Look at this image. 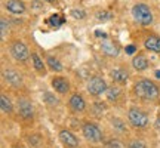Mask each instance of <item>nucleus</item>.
<instances>
[{
	"label": "nucleus",
	"mask_w": 160,
	"mask_h": 148,
	"mask_svg": "<svg viewBox=\"0 0 160 148\" xmlns=\"http://www.w3.org/2000/svg\"><path fill=\"white\" fill-rule=\"evenodd\" d=\"M95 34H97L98 37H104V39H107V34H105L104 31H99V30H97V31H95Z\"/></svg>",
	"instance_id": "obj_30"
},
{
	"label": "nucleus",
	"mask_w": 160,
	"mask_h": 148,
	"mask_svg": "<svg viewBox=\"0 0 160 148\" xmlns=\"http://www.w3.org/2000/svg\"><path fill=\"white\" fill-rule=\"evenodd\" d=\"M64 21H65V19H64L59 13H55V15H52V17L48 19V24H51L52 27H59V25L64 24Z\"/></svg>",
	"instance_id": "obj_19"
},
{
	"label": "nucleus",
	"mask_w": 160,
	"mask_h": 148,
	"mask_svg": "<svg viewBox=\"0 0 160 148\" xmlns=\"http://www.w3.org/2000/svg\"><path fill=\"white\" fill-rule=\"evenodd\" d=\"M111 125H113V127L119 129V131H125V129H126L125 123H123L120 119H113V120H111Z\"/></svg>",
	"instance_id": "obj_23"
},
{
	"label": "nucleus",
	"mask_w": 160,
	"mask_h": 148,
	"mask_svg": "<svg viewBox=\"0 0 160 148\" xmlns=\"http://www.w3.org/2000/svg\"><path fill=\"white\" fill-rule=\"evenodd\" d=\"M129 148H145V145H144V142H141V141H132V142L129 144Z\"/></svg>",
	"instance_id": "obj_26"
},
{
	"label": "nucleus",
	"mask_w": 160,
	"mask_h": 148,
	"mask_svg": "<svg viewBox=\"0 0 160 148\" xmlns=\"http://www.w3.org/2000/svg\"><path fill=\"white\" fill-rule=\"evenodd\" d=\"M110 17H111V15H110L108 12H101V13L98 15V18H99L101 21H105V19H110Z\"/></svg>",
	"instance_id": "obj_27"
},
{
	"label": "nucleus",
	"mask_w": 160,
	"mask_h": 148,
	"mask_svg": "<svg viewBox=\"0 0 160 148\" xmlns=\"http://www.w3.org/2000/svg\"><path fill=\"white\" fill-rule=\"evenodd\" d=\"M82 132H83V136L91 142H99L102 139V133L99 131V127L93 123H85L82 127Z\"/></svg>",
	"instance_id": "obj_4"
},
{
	"label": "nucleus",
	"mask_w": 160,
	"mask_h": 148,
	"mask_svg": "<svg viewBox=\"0 0 160 148\" xmlns=\"http://www.w3.org/2000/svg\"><path fill=\"white\" fill-rule=\"evenodd\" d=\"M156 127L160 131V117H157V120H156Z\"/></svg>",
	"instance_id": "obj_31"
},
{
	"label": "nucleus",
	"mask_w": 160,
	"mask_h": 148,
	"mask_svg": "<svg viewBox=\"0 0 160 148\" xmlns=\"http://www.w3.org/2000/svg\"><path fill=\"white\" fill-rule=\"evenodd\" d=\"M135 93L139 98H142V99H156L159 96V87L153 81L144 79L139 80L135 85Z\"/></svg>",
	"instance_id": "obj_1"
},
{
	"label": "nucleus",
	"mask_w": 160,
	"mask_h": 148,
	"mask_svg": "<svg viewBox=\"0 0 160 148\" xmlns=\"http://www.w3.org/2000/svg\"><path fill=\"white\" fill-rule=\"evenodd\" d=\"M111 77L114 81H119V83H125L126 80H128V71L122 68H116L111 71Z\"/></svg>",
	"instance_id": "obj_16"
},
{
	"label": "nucleus",
	"mask_w": 160,
	"mask_h": 148,
	"mask_svg": "<svg viewBox=\"0 0 160 148\" xmlns=\"http://www.w3.org/2000/svg\"><path fill=\"white\" fill-rule=\"evenodd\" d=\"M59 139L62 141V144H65L70 148H77L79 147V139L71 133L70 131H61L59 132Z\"/></svg>",
	"instance_id": "obj_7"
},
{
	"label": "nucleus",
	"mask_w": 160,
	"mask_h": 148,
	"mask_svg": "<svg viewBox=\"0 0 160 148\" xmlns=\"http://www.w3.org/2000/svg\"><path fill=\"white\" fill-rule=\"evenodd\" d=\"M45 2H53V0H45Z\"/></svg>",
	"instance_id": "obj_33"
},
{
	"label": "nucleus",
	"mask_w": 160,
	"mask_h": 148,
	"mask_svg": "<svg viewBox=\"0 0 160 148\" xmlns=\"http://www.w3.org/2000/svg\"><path fill=\"white\" fill-rule=\"evenodd\" d=\"M135 51H137V47H135L133 45L126 46V53H129V55H132V53H135Z\"/></svg>",
	"instance_id": "obj_28"
},
{
	"label": "nucleus",
	"mask_w": 160,
	"mask_h": 148,
	"mask_svg": "<svg viewBox=\"0 0 160 148\" xmlns=\"http://www.w3.org/2000/svg\"><path fill=\"white\" fill-rule=\"evenodd\" d=\"M132 15L142 25H148V24L153 22V13H151V11H150V7L147 5H142V3L135 5L132 7Z\"/></svg>",
	"instance_id": "obj_2"
},
{
	"label": "nucleus",
	"mask_w": 160,
	"mask_h": 148,
	"mask_svg": "<svg viewBox=\"0 0 160 148\" xmlns=\"http://www.w3.org/2000/svg\"><path fill=\"white\" fill-rule=\"evenodd\" d=\"M31 58H33V64H34V68L39 71V73H43L45 74V64H43V61L39 58V55L37 53H33L31 55Z\"/></svg>",
	"instance_id": "obj_18"
},
{
	"label": "nucleus",
	"mask_w": 160,
	"mask_h": 148,
	"mask_svg": "<svg viewBox=\"0 0 160 148\" xmlns=\"http://www.w3.org/2000/svg\"><path fill=\"white\" fill-rule=\"evenodd\" d=\"M0 107H2L3 113H11L12 111V102L6 95H2V98H0Z\"/></svg>",
	"instance_id": "obj_17"
},
{
	"label": "nucleus",
	"mask_w": 160,
	"mask_h": 148,
	"mask_svg": "<svg viewBox=\"0 0 160 148\" xmlns=\"http://www.w3.org/2000/svg\"><path fill=\"white\" fill-rule=\"evenodd\" d=\"M128 119H129V121H131L135 127H145V126L148 125V116L138 108L129 110Z\"/></svg>",
	"instance_id": "obj_3"
},
{
	"label": "nucleus",
	"mask_w": 160,
	"mask_h": 148,
	"mask_svg": "<svg viewBox=\"0 0 160 148\" xmlns=\"http://www.w3.org/2000/svg\"><path fill=\"white\" fill-rule=\"evenodd\" d=\"M5 34H6V21L2 19V36L5 37Z\"/></svg>",
	"instance_id": "obj_29"
},
{
	"label": "nucleus",
	"mask_w": 160,
	"mask_h": 148,
	"mask_svg": "<svg viewBox=\"0 0 160 148\" xmlns=\"http://www.w3.org/2000/svg\"><path fill=\"white\" fill-rule=\"evenodd\" d=\"M18 111H19V114L22 116L24 119H31L33 117V107H31V104L27 99H21L18 102Z\"/></svg>",
	"instance_id": "obj_8"
},
{
	"label": "nucleus",
	"mask_w": 160,
	"mask_h": 148,
	"mask_svg": "<svg viewBox=\"0 0 160 148\" xmlns=\"http://www.w3.org/2000/svg\"><path fill=\"white\" fill-rule=\"evenodd\" d=\"M5 79L12 86H19L22 83L21 74L18 73V71H15V70H5Z\"/></svg>",
	"instance_id": "obj_9"
},
{
	"label": "nucleus",
	"mask_w": 160,
	"mask_h": 148,
	"mask_svg": "<svg viewBox=\"0 0 160 148\" xmlns=\"http://www.w3.org/2000/svg\"><path fill=\"white\" fill-rule=\"evenodd\" d=\"M156 77H157V79H160V70H157V71H156Z\"/></svg>",
	"instance_id": "obj_32"
},
{
	"label": "nucleus",
	"mask_w": 160,
	"mask_h": 148,
	"mask_svg": "<svg viewBox=\"0 0 160 148\" xmlns=\"http://www.w3.org/2000/svg\"><path fill=\"white\" fill-rule=\"evenodd\" d=\"M71 15L76 18V19H83L86 17V12L82 11V9H73L71 11Z\"/></svg>",
	"instance_id": "obj_24"
},
{
	"label": "nucleus",
	"mask_w": 160,
	"mask_h": 148,
	"mask_svg": "<svg viewBox=\"0 0 160 148\" xmlns=\"http://www.w3.org/2000/svg\"><path fill=\"white\" fill-rule=\"evenodd\" d=\"M132 65H133V68L138 70V71H142L148 67V61H147V58L144 57V55H138V57L133 58V61H132Z\"/></svg>",
	"instance_id": "obj_15"
},
{
	"label": "nucleus",
	"mask_w": 160,
	"mask_h": 148,
	"mask_svg": "<svg viewBox=\"0 0 160 148\" xmlns=\"http://www.w3.org/2000/svg\"><path fill=\"white\" fill-rule=\"evenodd\" d=\"M11 53L18 61H27L30 57L28 47L24 45V43H21V42H15V43L11 46Z\"/></svg>",
	"instance_id": "obj_5"
},
{
	"label": "nucleus",
	"mask_w": 160,
	"mask_h": 148,
	"mask_svg": "<svg viewBox=\"0 0 160 148\" xmlns=\"http://www.w3.org/2000/svg\"><path fill=\"white\" fill-rule=\"evenodd\" d=\"M107 148H123V145H122V142H119L117 139H111V141L107 142Z\"/></svg>",
	"instance_id": "obj_25"
},
{
	"label": "nucleus",
	"mask_w": 160,
	"mask_h": 148,
	"mask_svg": "<svg viewBox=\"0 0 160 148\" xmlns=\"http://www.w3.org/2000/svg\"><path fill=\"white\" fill-rule=\"evenodd\" d=\"M70 107H71V110L76 111V113H82L86 107L85 99L80 96V95H73V96L70 98Z\"/></svg>",
	"instance_id": "obj_10"
},
{
	"label": "nucleus",
	"mask_w": 160,
	"mask_h": 148,
	"mask_svg": "<svg viewBox=\"0 0 160 148\" xmlns=\"http://www.w3.org/2000/svg\"><path fill=\"white\" fill-rule=\"evenodd\" d=\"M52 85L55 87V91L59 92V93H67L70 89L68 81L65 79H62V77H55V79L52 80Z\"/></svg>",
	"instance_id": "obj_13"
},
{
	"label": "nucleus",
	"mask_w": 160,
	"mask_h": 148,
	"mask_svg": "<svg viewBox=\"0 0 160 148\" xmlns=\"http://www.w3.org/2000/svg\"><path fill=\"white\" fill-rule=\"evenodd\" d=\"M107 91V85H105V81L102 79H99V77H93V79L89 80V83H88V92L91 93V95H101L102 92Z\"/></svg>",
	"instance_id": "obj_6"
},
{
	"label": "nucleus",
	"mask_w": 160,
	"mask_h": 148,
	"mask_svg": "<svg viewBox=\"0 0 160 148\" xmlns=\"http://www.w3.org/2000/svg\"><path fill=\"white\" fill-rule=\"evenodd\" d=\"M119 87H111V89H108L107 91V95H108V99H111V101H114V99H117V96H119Z\"/></svg>",
	"instance_id": "obj_21"
},
{
	"label": "nucleus",
	"mask_w": 160,
	"mask_h": 148,
	"mask_svg": "<svg viewBox=\"0 0 160 148\" xmlns=\"http://www.w3.org/2000/svg\"><path fill=\"white\" fill-rule=\"evenodd\" d=\"M101 47H102V52L107 57H116V55L119 53V51H117V47L114 46V43H111L110 40H104Z\"/></svg>",
	"instance_id": "obj_14"
},
{
	"label": "nucleus",
	"mask_w": 160,
	"mask_h": 148,
	"mask_svg": "<svg viewBox=\"0 0 160 148\" xmlns=\"http://www.w3.org/2000/svg\"><path fill=\"white\" fill-rule=\"evenodd\" d=\"M48 64H49V67H51L53 71H61V70H62V65H61V62H59L58 59H55L53 57H49V58H48Z\"/></svg>",
	"instance_id": "obj_20"
},
{
	"label": "nucleus",
	"mask_w": 160,
	"mask_h": 148,
	"mask_svg": "<svg viewBox=\"0 0 160 148\" xmlns=\"http://www.w3.org/2000/svg\"><path fill=\"white\" fill-rule=\"evenodd\" d=\"M6 9L12 13H22L25 11V6L21 0H8L6 2Z\"/></svg>",
	"instance_id": "obj_12"
},
{
	"label": "nucleus",
	"mask_w": 160,
	"mask_h": 148,
	"mask_svg": "<svg viewBox=\"0 0 160 148\" xmlns=\"http://www.w3.org/2000/svg\"><path fill=\"white\" fill-rule=\"evenodd\" d=\"M43 99H45L48 104H51V105L58 104V99H55V96H53L52 93H49V92H45V93H43Z\"/></svg>",
	"instance_id": "obj_22"
},
{
	"label": "nucleus",
	"mask_w": 160,
	"mask_h": 148,
	"mask_svg": "<svg viewBox=\"0 0 160 148\" xmlns=\"http://www.w3.org/2000/svg\"><path fill=\"white\" fill-rule=\"evenodd\" d=\"M144 46H145L147 51L160 53V37H157V36H150L148 39L144 42Z\"/></svg>",
	"instance_id": "obj_11"
}]
</instances>
